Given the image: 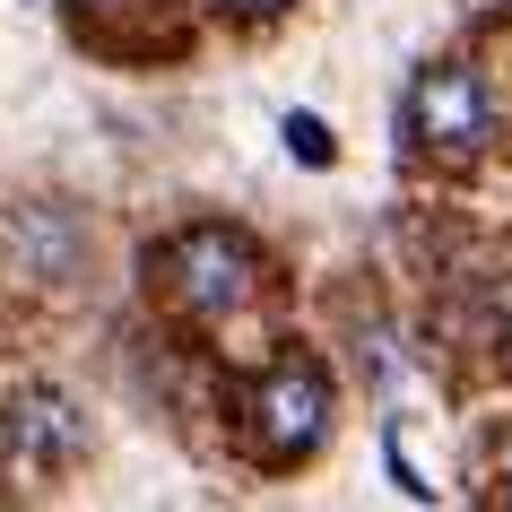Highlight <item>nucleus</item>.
Instances as JSON below:
<instances>
[{
  "mask_svg": "<svg viewBox=\"0 0 512 512\" xmlns=\"http://www.w3.org/2000/svg\"><path fill=\"white\" fill-rule=\"evenodd\" d=\"M243 426L261 443V460H304L330 434V382L322 365H270L261 382H243Z\"/></svg>",
  "mask_w": 512,
  "mask_h": 512,
  "instance_id": "nucleus-1",
  "label": "nucleus"
},
{
  "mask_svg": "<svg viewBox=\"0 0 512 512\" xmlns=\"http://www.w3.org/2000/svg\"><path fill=\"white\" fill-rule=\"evenodd\" d=\"M157 270H165V287H174L191 313H243L261 261H252V243H243L235 226H183V235L157 252Z\"/></svg>",
  "mask_w": 512,
  "mask_h": 512,
  "instance_id": "nucleus-2",
  "label": "nucleus"
},
{
  "mask_svg": "<svg viewBox=\"0 0 512 512\" xmlns=\"http://www.w3.org/2000/svg\"><path fill=\"white\" fill-rule=\"evenodd\" d=\"M400 131L417 139L426 157H478L486 139H495V105H486V87L469 79L460 61H434V70H417V87H408Z\"/></svg>",
  "mask_w": 512,
  "mask_h": 512,
  "instance_id": "nucleus-3",
  "label": "nucleus"
},
{
  "mask_svg": "<svg viewBox=\"0 0 512 512\" xmlns=\"http://www.w3.org/2000/svg\"><path fill=\"white\" fill-rule=\"evenodd\" d=\"M0 443L18 460H35V469H70L87 452V417H79V400H61L53 382H27L18 400L0 408Z\"/></svg>",
  "mask_w": 512,
  "mask_h": 512,
  "instance_id": "nucleus-4",
  "label": "nucleus"
},
{
  "mask_svg": "<svg viewBox=\"0 0 512 512\" xmlns=\"http://www.w3.org/2000/svg\"><path fill=\"white\" fill-rule=\"evenodd\" d=\"M287 148H296L304 165H330V131L313 122V113H287Z\"/></svg>",
  "mask_w": 512,
  "mask_h": 512,
  "instance_id": "nucleus-5",
  "label": "nucleus"
},
{
  "mask_svg": "<svg viewBox=\"0 0 512 512\" xmlns=\"http://www.w3.org/2000/svg\"><path fill=\"white\" fill-rule=\"evenodd\" d=\"M209 9H226V18H278L287 0H209Z\"/></svg>",
  "mask_w": 512,
  "mask_h": 512,
  "instance_id": "nucleus-6",
  "label": "nucleus"
},
{
  "mask_svg": "<svg viewBox=\"0 0 512 512\" xmlns=\"http://www.w3.org/2000/svg\"><path fill=\"white\" fill-rule=\"evenodd\" d=\"M495 356H504V365H512V313H504V330H495Z\"/></svg>",
  "mask_w": 512,
  "mask_h": 512,
  "instance_id": "nucleus-7",
  "label": "nucleus"
}]
</instances>
